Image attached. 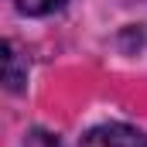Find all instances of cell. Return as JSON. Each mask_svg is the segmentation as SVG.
I'll return each mask as SVG.
<instances>
[{
  "mask_svg": "<svg viewBox=\"0 0 147 147\" xmlns=\"http://www.w3.org/2000/svg\"><path fill=\"white\" fill-rule=\"evenodd\" d=\"M82 147H147V134L130 123H103L82 137Z\"/></svg>",
  "mask_w": 147,
  "mask_h": 147,
  "instance_id": "cell-1",
  "label": "cell"
},
{
  "mask_svg": "<svg viewBox=\"0 0 147 147\" xmlns=\"http://www.w3.org/2000/svg\"><path fill=\"white\" fill-rule=\"evenodd\" d=\"M3 82L10 92H17L28 82V62L21 58V51L14 48V41H3Z\"/></svg>",
  "mask_w": 147,
  "mask_h": 147,
  "instance_id": "cell-2",
  "label": "cell"
},
{
  "mask_svg": "<svg viewBox=\"0 0 147 147\" xmlns=\"http://www.w3.org/2000/svg\"><path fill=\"white\" fill-rule=\"evenodd\" d=\"M14 3H17V10L28 14V17H45V14L58 10L65 0H14Z\"/></svg>",
  "mask_w": 147,
  "mask_h": 147,
  "instance_id": "cell-3",
  "label": "cell"
},
{
  "mask_svg": "<svg viewBox=\"0 0 147 147\" xmlns=\"http://www.w3.org/2000/svg\"><path fill=\"white\" fill-rule=\"evenodd\" d=\"M24 147H65V144H62L51 130H41V127H38V130H31V134L24 137Z\"/></svg>",
  "mask_w": 147,
  "mask_h": 147,
  "instance_id": "cell-4",
  "label": "cell"
}]
</instances>
